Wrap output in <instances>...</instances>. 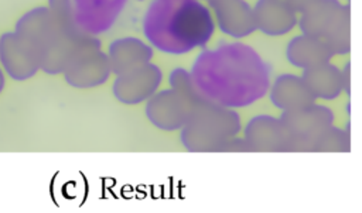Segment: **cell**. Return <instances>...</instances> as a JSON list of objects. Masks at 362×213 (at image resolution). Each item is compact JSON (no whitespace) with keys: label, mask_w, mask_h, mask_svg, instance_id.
<instances>
[{"label":"cell","mask_w":362,"mask_h":213,"mask_svg":"<svg viewBox=\"0 0 362 213\" xmlns=\"http://www.w3.org/2000/svg\"><path fill=\"white\" fill-rule=\"evenodd\" d=\"M127 0H72L78 27L90 35L109 31L117 21Z\"/></svg>","instance_id":"9c48e42d"},{"label":"cell","mask_w":362,"mask_h":213,"mask_svg":"<svg viewBox=\"0 0 362 213\" xmlns=\"http://www.w3.org/2000/svg\"><path fill=\"white\" fill-rule=\"evenodd\" d=\"M215 11L221 31L232 38H243L256 31L253 8L245 0H206Z\"/></svg>","instance_id":"8fae6325"},{"label":"cell","mask_w":362,"mask_h":213,"mask_svg":"<svg viewBox=\"0 0 362 213\" xmlns=\"http://www.w3.org/2000/svg\"><path fill=\"white\" fill-rule=\"evenodd\" d=\"M240 128V117L235 109L208 102L180 128V141L189 152H223Z\"/></svg>","instance_id":"3957f363"},{"label":"cell","mask_w":362,"mask_h":213,"mask_svg":"<svg viewBox=\"0 0 362 213\" xmlns=\"http://www.w3.org/2000/svg\"><path fill=\"white\" fill-rule=\"evenodd\" d=\"M288 3V6L296 11V13H303L304 10H307L308 7H311L313 4H315L320 0H286Z\"/></svg>","instance_id":"d4e9b609"},{"label":"cell","mask_w":362,"mask_h":213,"mask_svg":"<svg viewBox=\"0 0 362 213\" xmlns=\"http://www.w3.org/2000/svg\"><path fill=\"white\" fill-rule=\"evenodd\" d=\"M215 30L211 11L199 0H151L143 34L161 52L181 55L205 47Z\"/></svg>","instance_id":"7a4b0ae2"},{"label":"cell","mask_w":362,"mask_h":213,"mask_svg":"<svg viewBox=\"0 0 362 213\" xmlns=\"http://www.w3.org/2000/svg\"><path fill=\"white\" fill-rule=\"evenodd\" d=\"M279 118L288 134V152H301L303 145L311 137L334 124L332 110L315 102L300 109L281 111Z\"/></svg>","instance_id":"5b68a950"},{"label":"cell","mask_w":362,"mask_h":213,"mask_svg":"<svg viewBox=\"0 0 362 213\" xmlns=\"http://www.w3.org/2000/svg\"><path fill=\"white\" fill-rule=\"evenodd\" d=\"M146 102L147 120L164 131L180 130L194 113L191 104L173 87L156 92Z\"/></svg>","instance_id":"52a82bcc"},{"label":"cell","mask_w":362,"mask_h":213,"mask_svg":"<svg viewBox=\"0 0 362 213\" xmlns=\"http://www.w3.org/2000/svg\"><path fill=\"white\" fill-rule=\"evenodd\" d=\"M139 1H143V0H139Z\"/></svg>","instance_id":"83f0119b"},{"label":"cell","mask_w":362,"mask_h":213,"mask_svg":"<svg viewBox=\"0 0 362 213\" xmlns=\"http://www.w3.org/2000/svg\"><path fill=\"white\" fill-rule=\"evenodd\" d=\"M223 152H249V147H247L246 141L243 140V137L236 135L232 140H229Z\"/></svg>","instance_id":"cb8c5ba5"},{"label":"cell","mask_w":362,"mask_h":213,"mask_svg":"<svg viewBox=\"0 0 362 213\" xmlns=\"http://www.w3.org/2000/svg\"><path fill=\"white\" fill-rule=\"evenodd\" d=\"M90 34L66 35L57 31L51 42L40 54V69L48 75H58L65 71L78 49L90 39Z\"/></svg>","instance_id":"5bb4252c"},{"label":"cell","mask_w":362,"mask_h":213,"mask_svg":"<svg viewBox=\"0 0 362 213\" xmlns=\"http://www.w3.org/2000/svg\"><path fill=\"white\" fill-rule=\"evenodd\" d=\"M243 140L249 151L288 152V134L280 118L270 114L252 117L243 128Z\"/></svg>","instance_id":"30bf717a"},{"label":"cell","mask_w":362,"mask_h":213,"mask_svg":"<svg viewBox=\"0 0 362 213\" xmlns=\"http://www.w3.org/2000/svg\"><path fill=\"white\" fill-rule=\"evenodd\" d=\"M4 85H6V76H4V71L0 68V93L4 89Z\"/></svg>","instance_id":"4316f807"},{"label":"cell","mask_w":362,"mask_h":213,"mask_svg":"<svg viewBox=\"0 0 362 213\" xmlns=\"http://www.w3.org/2000/svg\"><path fill=\"white\" fill-rule=\"evenodd\" d=\"M267 92L273 106L281 111L300 109L315 102V97L303 78L293 73L279 75L272 86H269Z\"/></svg>","instance_id":"2e32d148"},{"label":"cell","mask_w":362,"mask_h":213,"mask_svg":"<svg viewBox=\"0 0 362 213\" xmlns=\"http://www.w3.org/2000/svg\"><path fill=\"white\" fill-rule=\"evenodd\" d=\"M342 3L339 0H320L303 13L297 18V24L303 34L324 38L327 30L334 21Z\"/></svg>","instance_id":"d6986e66"},{"label":"cell","mask_w":362,"mask_h":213,"mask_svg":"<svg viewBox=\"0 0 362 213\" xmlns=\"http://www.w3.org/2000/svg\"><path fill=\"white\" fill-rule=\"evenodd\" d=\"M163 72L156 63L141 66L116 75L112 86L113 96L123 104H139L151 97L161 85Z\"/></svg>","instance_id":"8992f818"},{"label":"cell","mask_w":362,"mask_h":213,"mask_svg":"<svg viewBox=\"0 0 362 213\" xmlns=\"http://www.w3.org/2000/svg\"><path fill=\"white\" fill-rule=\"evenodd\" d=\"M332 56V51L322 38L305 34L293 37L286 48L287 61L293 66L301 69L329 62Z\"/></svg>","instance_id":"e0dca14e"},{"label":"cell","mask_w":362,"mask_h":213,"mask_svg":"<svg viewBox=\"0 0 362 213\" xmlns=\"http://www.w3.org/2000/svg\"><path fill=\"white\" fill-rule=\"evenodd\" d=\"M199 92L211 102L236 109L262 99L270 86V66L243 42H222L204 49L189 71Z\"/></svg>","instance_id":"6da1fadb"},{"label":"cell","mask_w":362,"mask_h":213,"mask_svg":"<svg viewBox=\"0 0 362 213\" xmlns=\"http://www.w3.org/2000/svg\"><path fill=\"white\" fill-rule=\"evenodd\" d=\"M301 78L315 99L332 100L344 92L342 72L331 62L304 68Z\"/></svg>","instance_id":"ac0fdd59"},{"label":"cell","mask_w":362,"mask_h":213,"mask_svg":"<svg viewBox=\"0 0 362 213\" xmlns=\"http://www.w3.org/2000/svg\"><path fill=\"white\" fill-rule=\"evenodd\" d=\"M351 11L348 4H342L324 35V41L334 55H346L351 49Z\"/></svg>","instance_id":"44dd1931"},{"label":"cell","mask_w":362,"mask_h":213,"mask_svg":"<svg viewBox=\"0 0 362 213\" xmlns=\"http://www.w3.org/2000/svg\"><path fill=\"white\" fill-rule=\"evenodd\" d=\"M342 72V80H344V92L349 93V63L346 62L344 69H341Z\"/></svg>","instance_id":"484cf974"},{"label":"cell","mask_w":362,"mask_h":213,"mask_svg":"<svg viewBox=\"0 0 362 213\" xmlns=\"http://www.w3.org/2000/svg\"><path fill=\"white\" fill-rule=\"evenodd\" d=\"M252 8L256 30L266 35L279 37L297 25V13L286 0H257Z\"/></svg>","instance_id":"7c38bea8"},{"label":"cell","mask_w":362,"mask_h":213,"mask_svg":"<svg viewBox=\"0 0 362 213\" xmlns=\"http://www.w3.org/2000/svg\"><path fill=\"white\" fill-rule=\"evenodd\" d=\"M153 48L137 37H122L110 42L107 59L110 71L115 75L124 73L130 69L151 62Z\"/></svg>","instance_id":"9a60e30c"},{"label":"cell","mask_w":362,"mask_h":213,"mask_svg":"<svg viewBox=\"0 0 362 213\" xmlns=\"http://www.w3.org/2000/svg\"><path fill=\"white\" fill-rule=\"evenodd\" d=\"M0 63L13 80L23 82L40 71V55L14 31H7L0 35Z\"/></svg>","instance_id":"ba28073f"},{"label":"cell","mask_w":362,"mask_h":213,"mask_svg":"<svg viewBox=\"0 0 362 213\" xmlns=\"http://www.w3.org/2000/svg\"><path fill=\"white\" fill-rule=\"evenodd\" d=\"M107 55L100 48V41L93 35L74 55L65 71L64 79L78 89H89L105 83L110 76Z\"/></svg>","instance_id":"277c9868"},{"label":"cell","mask_w":362,"mask_h":213,"mask_svg":"<svg viewBox=\"0 0 362 213\" xmlns=\"http://www.w3.org/2000/svg\"><path fill=\"white\" fill-rule=\"evenodd\" d=\"M168 83H170V87L177 90L191 104L194 111L197 109H199L201 106H204L205 103L211 102L199 92V89L197 87V85L192 80L189 71H187L184 68L173 69L168 76Z\"/></svg>","instance_id":"7402d4cb"},{"label":"cell","mask_w":362,"mask_h":213,"mask_svg":"<svg viewBox=\"0 0 362 213\" xmlns=\"http://www.w3.org/2000/svg\"><path fill=\"white\" fill-rule=\"evenodd\" d=\"M13 31L25 42H28V45H31L38 52V55L57 34V28L52 23L47 6L34 7L25 11L16 21Z\"/></svg>","instance_id":"4fadbf2b"},{"label":"cell","mask_w":362,"mask_h":213,"mask_svg":"<svg viewBox=\"0 0 362 213\" xmlns=\"http://www.w3.org/2000/svg\"><path fill=\"white\" fill-rule=\"evenodd\" d=\"M351 150V138L348 130L327 126L311 137L301 148V152H348Z\"/></svg>","instance_id":"ffe728a7"},{"label":"cell","mask_w":362,"mask_h":213,"mask_svg":"<svg viewBox=\"0 0 362 213\" xmlns=\"http://www.w3.org/2000/svg\"><path fill=\"white\" fill-rule=\"evenodd\" d=\"M47 8L57 31L66 35H79L83 32L76 24L72 0H48Z\"/></svg>","instance_id":"603a6c76"}]
</instances>
